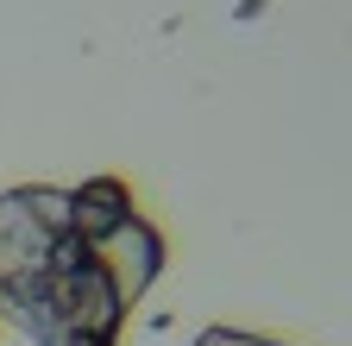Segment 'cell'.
<instances>
[{
	"mask_svg": "<svg viewBox=\"0 0 352 346\" xmlns=\"http://www.w3.org/2000/svg\"><path fill=\"white\" fill-rule=\"evenodd\" d=\"M170 246L126 177L0 189V315L32 346H120Z\"/></svg>",
	"mask_w": 352,
	"mask_h": 346,
	"instance_id": "6da1fadb",
	"label": "cell"
},
{
	"mask_svg": "<svg viewBox=\"0 0 352 346\" xmlns=\"http://www.w3.org/2000/svg\"><path fill=\"white\" fill-rule=\"evenodd\" d=\"M189 346H296V340H277V334H245V327H201Z\"/></svg>",
	"mask_w": 352,
	"mask_h": 346,
	"instance_id": "7a4b0ae2",
	"label": "cell"
}]
</instances>
